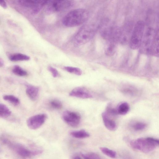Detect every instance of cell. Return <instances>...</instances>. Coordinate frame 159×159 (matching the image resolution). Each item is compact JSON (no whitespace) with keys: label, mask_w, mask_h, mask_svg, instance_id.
I'll list each match as a JSON object with an SVG mask.
<instances>
[{"label":"cell","mask_w":159,"mask_h":159,"mask_svg":"<svg viewBox=\"0 0 159 159\" xmlns=\"http://www.w3.org/2000/svg\"><path fill=\"white\" fill-rule=\"evenodd\" d=\"M89 16L88 11L83 8L73 10L69 11L63 18V24L66 26L73 27L83 24Z\"/></svg>","instance_id":"cell-1"},{"label":"cell","mask_w":159,"mask_h":159,"mask_svg":"<svg viewBox=\"0 0 159 159\" xmlns=\"http://www.w3.org/2000/svg\"><path fill=\"white\" fill-rule=\"evenodd\" d=\"M99 31L102 37L108 41L118 43L120 28L117 27L108 19H106L101 23Z\"/></svg>","instance_id":"cell-2"},{"label":"cell","mask_w":159,"mask_h":159,"mask_svg":"<svg viewBox=\"0 0 159 159\" xmlns=\"http://www.w3.org/2000/svg\"><path fill=\"white\" fill-rule=\"evenodd\" d=\"M159 144L158 139L150 137L139 138L130 142L133 148L146 153L153 151L158 146Z\"/></svg>","instance_id":"cell-3"},{"label":"cell","mask_w":159,"mask_h":159,"mask_svg":"<svg viewBox=\"0 0 159 159\" xmlns=\"http://www.w3.org/2000/svg\"><path fill=\"white\" fill-rule=\"evenodd\" d=\"M96 30V28L92 25H84L79 30L74 38V45L79 46L88 42L94 37Z\"/></svg>","instance_id":"cell-4"},{"label":"cell","mask_w":159,"mask_h":159,"mask_svg":"<svg viewBox=\"0 0 159 159\" xmlns=\"http://www.w3.org/2000/svg\"><path fill=\"white\" fill-rule=\"evenodd\" d=\"M145 24L142 20L138 21L133 27L129 41L130 48L133 50L139 49L144 32Z\"/></svg>","instance_id":"cell-5"},{"label":"cell","mask_w":159,"mask_h":159,"mask_svg":"<svg viewBox=\"0 0 159 159\" xmlns=\"http://www.w3.org/2000/svg\"><path fill=\"white\" fill-rule=\"evenodd\" d=\"M157 28L154 29L153 27L149 26L144 32L139 48L140 52L141 53L147 55H150L151 51Z\"/></svg>","instance_id":"cell-6"},{"label":"cell","mask_w":159,"mask_h":159,"mask_svg":"<svg viewBox=\"0 0 159 159\" xmlns=\"http://www.w3.org/2000/svg\"><path fill=\"white\" fill-rule=\"evenodd\" d=\"M48 4V12H59L70 8L72 6L73 2L69 0L49 1Z\"/></svg>","instance_id":"cell-7"},{"label":"cell","mask_w":159,"mask_h":159,"mask_svg":"<svg viewBox=\"0 0 159 159\" xmlns=\"http://www.w3.org/2000/svg\"><path fill=\"white\" fill-rule=\"evenodd\" d=\"M49 1L47 0H19L18 2L21 6L32 9L34 14L38 13L42 7L45 5L48 4Z\"/></svg>","instance_id":"cell-8"},{"label":"cell","mask_w":159,"mask_h":159,"mask_svg":"<svg viewBox=\"0 0 159 159\" xmlns=\"http://www.w3.org/2000/svg\"><path fill=\"white\" fill-rule=\"evenodd\" d=\"M62 118L67 124L73 127L78 126L81 120L80 115L79 113L70 111H64L62 114Z\"/></svg>","instance_id":"cell-9"},{"label":"cell","mask_w":159,"mask_h":159,"mask_svg":"<svg viewBox=\"0 0 159 159\" xmlns=\"http://www.w3.org/2000/svg\"><path fill=\"white\" fill-rule=\"evenodd\" d=\"M47 116L44 113L39 114L29 117L27 120L28 127L30 129L35 130L40 127L44 123Z\"/></svg>","instance_id":"cell-10"},{"label":"cell","mask_w":159,"mask_h":159,"mask_svg":"<svg viewBox=\"0 0 159 159\" xmlns=\"http://www.w3.org/2000/svg\"><path fill=\"white\" fill-rule=\"evenodd\" d=\"M132 24L128 23L120 28L118 43L125 45L129 43L133 28Z\"/></svg>","instance_id":"cell-11"},{"label":"cell","mask_w":159,"mask_h":159,"mask_svg":"<svg viewBox=\"0 0 159 159\" xmlns=\"http://www.w3.org/2000/svg\"><path fill=\"white\" fill-rule=\"evenodd\" d=\"M9 145L15 148L17 153L23 157H28L31 156H34L41 154L43 151L41 150L30 151L25 148L19 145H14L10 143Z\"/></svg>","instance_id":"cell-12"},{"label":"cell","mask_w":159,"mask_h":159,"mask_svg":"<svg viewBox=\"0 0 159 159\" xmlns=\"http://www.w3.org/2000/svg\"><path fill=\"white\" fill-rule=\"evenodd\" d=\"M70 96L83 99L91 98L93 97L90 93L85 88L79 86L73 89L69 93Z\"/></svg>","instance_id":"cell-13"},{"label":"cell","mask_w":159,"mask_h":159,"mask_svg":"<svg viewBox=\"0 0 159 159\" xmlns=\"http://www.w3.org/2000/svg\"><path fill=\"white\" fill-rule=\"evenodd\" d=\"M26 86V93L27 96L32 101L36 100L39 96V88L30 84H27Z\"/></svg>","instance_id":"cell-14"},{"label":"cell","mask_w":159,"mask_h":159,"mask_svg":"<svg viewBox=\"0 0 159 159\" xmlns=\"http://www.w3.org/2000/svg\"><path fill=\"white\" fill-rule=\"evenodd\" d=\"M102 119L105 127L111 131H114L117 128V125L114 121L109 117L106 112L102 114Z\"/></svg>","instance_id":"cell-15"},{"label":"cell","mask_w":159,"mask_h":159,"mask_svg":"<svg viewBox=\"0 0 159 159\" xmlns=\"http://www.w3.org/2000/svg\"><path fill=\"white\" fill-rule=\"evenodd\" d=\"M150 55L158 57L159 56V29L157 28L154 39Z\"/></svg>","instance_id":"cell-16"},{"label":"cell","mask_w":159,"mask_h":159,"mask_svg":"<svg viewBox=\"0 0 159 159\" xmlns=\"http://www.w3.org/2000/svg\"><path fill=\"white\" fill-rule=\"evenodd\" d=\"M9 59L12 61H25L30 60V58L29 56L21 53H14L10 55Z\"/></svg>","instance_id":"cell-17"},{"label":"cell","mask_w":159,"mask_h":159,"mask_svg":"<svg viewBox=\"0 0 159 159\" xmlns=\"http://www.w3.org/2000/svg\"><path fill=\"white\" fill-rule=\"evenodd\" d=\"M109 43L105 50V54L108 56H111L115 54L117 43L114 41H108Z\"/></svg>","instance_id":"cell-18"},{"label":"cell","mask_w":159,"mask_h":159,"mask_svg":"<svg viewBox=\"0 0 159 159\" xmlns=\"http://www.w3.org/2000/svg\"><path fill=\"white\" fill-rule=\"evenodd\" d=\"M70 135L73 137L78 139H84L90 136L89 134L84 129L71 131Z\"/></svg>","instance_id":"cell-19"},{"label":"cell","mask_w":159,"mask_h":159,"mask_svg":"<svg viewBox=\"0 0 159 159\" xmlns=\"http://www.w3.org/2000/svg\"><path fill=\"white\" fill-rule=\"evenodd\" d=\"M11 112L5 105L0 103V117L7 118L10 116Z\"/></svg>","instance_id":"cell-20"},{"label":"cell","mask_w":159,"mask_h":159,"mask_svg":"<svg viewBox=\"0 0 159 159\" xmlns=\"http://www.w3.org/2000/svg\"><path fill=\"white\" fill-rule=\"evenodd\" d=\"M129 109V106L127 103L123 102L118 106L116 110L117 113L120 115H125L128 112Z\"/></svg>","instance_id":"cell-21"},{"label":"cell","mask_w":159,"mask_h":159,"mask_svg":"<svg viewBox=\"0 0 159 159\" xmlns=\"http://www.w3.org/2000/svg\"><path fill=\"white\" fill-rule=\"evenodd\" d=\"M4 100L14 106H17L20 103V101L16 97L12 95H5L3 97Z\"/></svg>","instance_id":"cell-22"},{"label":"cell","mask_w":159,"mask_h":159,"mask_svg":"<svg viewBox=\"0 0 159 159\" xmlns=\"http://www.w3.org/2000/svg\"><path fill=\"white\" fill-rule=\"evenodd\" d=\"M12 71L14 74L20 76H25L28 75V73L25 70L17 65L13 66Z\"/></svg>","instance_id":"cell-23"},{"label":"cell","mask_w":159,"mask_h":159,"mask_svg":"<svg viewBox=\"0 0 159 159\" xmlns=\"http://www.w3.org/2000/svg\"><path fill=\"white\" fill-rule=\"evenodd\" d=\"M65 71L77 75H81L82 74V70L80 68L70 66H66L63 67Z\"/></svg>","instance_id":"cell-24"},{"label":"cell","mask_w":159,"mask_h":159,"mask_svg":"<svg viewBox=\"0 0 159 159\" xmlns=\"http://www.w3.org/2000/svg\"><path fill=\"white\" fill-rule=\"evenodd\" d=\"M100 149L102 153L110 157L114 158L116 157V152L113 150L103 147H100Z\"/></svg>","instance_id":"cell-25"},{"label":"cell","mask_w":159,"mask_h":159,"mask_svg":"<svg viewBox=\"0 0 159 159\" xmlns=\"http://www.w3.org/2000/svg\"><path fill=\"white\" fill-rule=\"evenodd\" d=\"M131 126L132 129L136 131H141L144 129L147 126L146 124L141 122H137L132 123Z\"/></svg>","instance_id":"cell-26"},{"label":"cell","mask_w":159,"mask_h":159,"mask_svg":"<svg viewBox=\"0 0 159 159\" xmlns=\"http://www.w3.org/2000/svg\"><path fill=\"white\" fill-rule=\"evenodd\" d=\"M49 104L52 108L56 109H61L62 107V103L57 99H54L51 100L49 102Z\"/></svg>","instance_id":"cell-27"},{"label":"cell","mask_w":159,"mask_h":159,"mask_svg":"<svg viewBox=\"0 0 159 159\" xmlns=\"http://www.w3.org/2000/svg\"><path fill=\"white\" fill-rule=\"evenodd\" d=\"M81 155L84 159H101L99 156L95 153H81Z\"/></svg>","instance_id":"cell-28"},{"label":"cell","mask_w":159,"mask_h":159,"mask_svg":"<svg viewBox=\"0 0 159 159\" xmlns=\"http://www.w3.org/2000/svg\"><path fill=\"white\" fill-rule=\"evenodd\" d=\"M48 69L49 71L52 73L53 77L56 78L58 76V72L56 69L50 66L48 67Z\"/></svg>","instance_id":"cell-29"},{"label":"cell","mask_w":159,"mask_h":159,"mask_svg":"<svg viewBox=\"0 0 159 159\" xmlns=\"http://www.w3.org/2000/svg\"><path fill=\"white\" fill-rule=\"evenodd\" d=\"M0 6L4 9L7 8V5L5 1L4 0H0Z\"/></svg>","instance_id":"cell-30"},{"label":"cell","mask_w":159,"mask_h":159,"mask_svg":"<svg viewBox=\"0 0 159 159\" xmlns=\"http://www.w3.org/2000/svg\"><path fill=\"white\" fill-rule=\"evenodd\" d=\"M4 65V62L0 58V67H1Z\"/></svg>","instance_id":"cell-31"},{"label":"cell","mask_w":159,"mask_h":159,"mask_svg":"<svg viewBox=\"0 0 159 159\" xmlns=\"http://www.w3.org/2000/svg\"><path fill=\"white\" fill-rule=\"evenodd\" d=\"M74 159H81L80 157L79 156H76L74 157Z\"/></svg>","instance_id":"cell-32"}]
</instances>
